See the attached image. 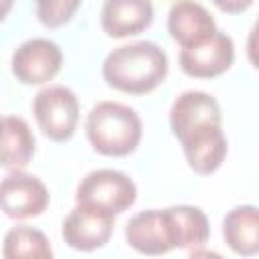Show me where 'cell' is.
I'll use <instances>...</instances> for the list:
<instances>
[{"label": "cell", "instance_id": "obj_1", "mask_svg": "<svg viewBox=\"0 0 259 259\" xmlns=\"http://www.w3.org/2000/svg\"><path fill=\"white\" fill-rule=\"evenodd\" d=\"M109 87L142 95L154 91L168 75V55L152 40H138L113 49L101 67Z\"/></svg>", "mask_w": 259, "mask_h": 259}, {"label": "cell", "instance_id": "obj_2", "mask_svg": "<svg viewBox=\"0 0 259 259\" xmlns=\"http://www.w3.org/2000/svg\"><path fill=\"white\" fill-rule=\"evenodd\" d=\"M85 134L91 148L103 156H127L142 140V119L125 103L99 101L85 119Z\"/></svg>", "mask_w": 259, "mask_h": 259}, {"label": "cell", "instance_id": "obj_3", "mask_svg": "<svg viewBox=\"0 0 259 259\" xmlns=\"http://www.w3.org/2000/svg\"><path fill=\"white\" fill-rule=\"evenodd\" d=\"M138 198L136 182L119 170L113 168H99L87 172L75 192V202L93 206L111 214L125 212Z\"/></svg>", "mask_w": 259, "mask_h": 259}, {"label": "cell", "instance_id": "obj_4", "mask_svg": "<svg viewBox=\"0 0 259 259\" xmlns=\"http://www.w3.org/2000/svg\"><path fill=\"white\" fill-rule=\"evenodd\" d=\"M32 113L47 138L67 142L79 123V99L75 91L65 85H49L34 95Z\"/></svg>", "mask_w": 259, "mask_h": 259}, {"label": "cell", "instance_id": "obj_5", "mask_svg": "<svg viewBox=\"0 0 259 259\" xmlns=\"http://www.w3.org/2000/svg\"><path fill=\"white\" fill-rule=\"evenodd\" d=\"M51 202L45 182L24 170H10L0 180V210L16 221L40 217Z\"/></svg>", "mask_w": 259, "mask_h": 259}, {"label": "cell", "instance_id": "obj_6", "mask_svg": "<svg viewBox=\"0 0 259 259\" xmlns=\"http://www.w3.org/2000/svg\"><path fill=\"white\" fill-rule=\"evenodd\" d=\"M12 75L24 85L49 83L63 67V51L55 40L30 38L18 45L10 59Z\"/></svg>", "mask_w": 259, "mask_h": 259}, {"label": "cell", "instance_id": "obj_7", "mask_svg": "<svg viewBox=\"0 0 259 259\" xmlns=\"http://www.w3.org/2000/svg\"><path fill=\"white\" fill-rule=\"evenodd\" d=\"M235 61V42L229 34L217 30L208 38L182 47L178 55L180 69L194 79H212L229 71Z\"/></svg>", "mask_w": 259, "mask_h": 259}, {"label": "cell", "instance_id": "obj_8", "mask_svg": "<svg viewBox=\"0 0 259 259\" xmlns=\"http://www.w3.org/2000/svg\"><path fill=\"white\" fill-rule=\"evenodd\" d=\"M113 227H115V214L93 206L75 204V208L65 217L61 233L71 249L89 253L107 245Z\"/></svg>", "mask_w": 259, "mask_h": 259}, {"label": "cell", "instance_id": "obj_9", "mask_svg": "<svg viewBox=\"0 0 259 259\" xmlns=\"http://www.w3.org/2000/svg\"><path fill=\"white\" fill-rule=\"evenodd\" d=\"M221 105L219 101L198 89L182 91L170 107V130L176 140H182L184 136L206 127V125H221Z\"/></svg>", "mask_w": 259, "mask_h": 259}, {"label": "cell", "instance_id": "obj_10", "mask_svg": "<svg viewBox=\"0 0 259 259\" xmlns=\"http://www.w3.org/2000/svg\"><path fill=\"white\" fill-rule=\"evenodd\" d=\"M125 241L140 255H166L174 249L172 229L164 208H150L134 214L125 225Z\"/></svg>", "mask_w": 259, "mask_h": 259}, {"label": "cell", "instance_id": "obj_11", "mask_svg": "<svg viewBox=\"0 0 259 259\" xmlns=\"http://www.w3.org/2000/svg\"><path fill=\"white\" fill-rule=\"evenodd\" d=\"M154 20L152 0H105L101 6V28L111 38L140 34Z\"/></svg>", "mask_w": 259, "mask_h": 259}, {"label": "cell", "instance_id": "obj_12", "mask_svg": "<svg viewBox=\"0 0 259 259\" xmlns=\"http://www.w3.org/2000/svg\"><path fill=\"white\" fill-rule=\"evenodd\" d=\"M178 142L182 146L188 168L202 176L217 172L227 156V136L221 125L200 127Z\"/></svg>", "mask_w": 259, "mask_h": 259}, {"label": "cell", "instance_id": "obj_13", "mask_svg": "<svg viewBox=\"0 0 259 259\" xmlns=\"http://www.w3.org/2000/svg\"><path fill=\"white\" fill-rule=\"evenodd\" d=\"M217 30L212 14L194 0H176L168 12V32L180 49L200 42Z\"/></svg>", "mask_w": 259, "mask_h": 259}, {"label": "cell", "instance_id": "obj_14", "mask_svg": "<svg viewBox=\"0 0 259 259\" xmlns=\"http://www.w3.org/2000/svg\"><path fill=\"white\" fill-rule=\"evenodd\" d=\"M36 150V138L26 119L18 115H0V166L6 170H24Z\"/></svg>", "mask_w": 259, "mask_h": 259}, {"label": "cell", "instance_id": "obj_15", "mask_svg": "<svg viewBox=\"0 0 259 259\" xmlns=\"http://www.w3.org/2000/svg\"><path fill=\"white\" fill-rule=\"evenodd\" d=\"M223 239L241 257L259 253V212L253 204H239L223 219Z\"/></svg>", "mask_w": 259, "mask_h": 259}, {"label": "cell", "instance_id": "obj_16", "mask_svg": "<svg viewBox=\"0 0 259 259\" xmlns=\"http://www.w3.org/2000/svg\"><path fill=\"white\" fill-rule=\"evenodd\" d=\"M164 210L172 229L174 249L196 251L198 247L206 245L210 237V225L204 210L190 204H174Z\"/></svg>", "mask_w": 259, "mask_h": 259}, {"label": "cell", "instance_id": "obj_17", "mask_svg": "<svg viewBox=\"0 0 259 259\" xmlns=\"http://www.w3.org/2000/svg\"><path fill=\"white\" fill-rule=\"evenodd\" d=\"M2 255L6 259H51L53 249L42 231L28 225H16L4 235Z\"/></svg>", "mask_w": 259, "mask_h": 259}, {"label": "cell", "instance_id": "obj_18", "mask_svg": "<svg viewBox=\"0 0 259 259\" xmlns=\"http://www.w3.org/2000/svg\"><path fill=\"white\" fill-rule=\"evenodd\" d=\"M81 2L83 0H34L36 16L47 28H59L75 16Z\"/></svg>", "mask_w": 259, "mask_h": 259}, {"label": "cell", "instance_id": "obj_19", "mask_svg": "<svg viewBox=\"0 0 259 259\" xmlns=\"http://www.w3.org/2000/svg\"><path fill=\"white\" fill-rule=\"evenodd\" d=\"M255 0H212V4L227 12V14H239V12H245Z\"/></svg>", "mask_w": 259, "mask_h": 259}, {"label": "cell", "instance_id": "obj_20", "mask_svg": "<svg viewBox=\"0 0 259 259\" xmlns=\"http://www.w3.org/2000/svg\"><path fill=\"white\" fill-rule=\"evenodd\" d=\"M12 6H14V0H0V22L8 16V12L12 10Z\"/></svg>", "mask_w": 259, "mask_h": 259}]
</instances>
